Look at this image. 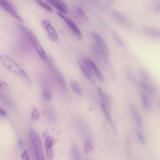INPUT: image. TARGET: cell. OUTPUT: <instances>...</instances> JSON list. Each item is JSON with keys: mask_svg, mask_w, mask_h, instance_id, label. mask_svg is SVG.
I'll list each match as a JSON object with an SVG mask.
<instances>
[{"mask_svg": "<svg viewBox=\"0 0 160 160\" xmlns=\"http://www.w3.org/2000/svg\"><path fill=\"white\" fill-rule=\"evenodd\" d=\"M31 116L32 119L35 120H38L40 118V114L37 109L34 108L31 112Z\"/></svg>", "mask_w": 160, "mask_h": 160, "instance_id": "27", "label": "cell"}, {"mask_svg": "<svg viewBox=\"0 0 160 160\" xmlns=\"http://www.w3.org/2000/svg\"><path fill=\"white\" fill-rule=\"evenodd\" d=\"M84 148L85 152L89 154L94 151V148L91 142L89 140H86L84 143Z\"/></svg>", "mask_w": 160, "mask_h": 160, "instance_id": "21", "label": "cell"}, {"mask_svg": "<svg viewBox=\"0 0 160 160\" xmlns=\"http://www.w3.org/2000/svg\"><path fill=\"white\" fill-rule=\"evenodd\" d=\"M22 159L23 160H28L29 159V156L27 150L25 151L22 154L21 156Z\"/></svg>", "mask_w": 160, "mask_h": 160, "instance_id": "32", "label": "cell"}, {"mask_svg": "<svg viewBox=\"0 0 160 160\" xmlns=\"http://www.w3.org/2000/svg\"><path fill=\"white\" fill-rule=\"evenodd\" d=\"M158 106L159 109L160 110V101L158 103Z\"/></svg>", "mask_w": 160, "mask_h": 160, "instance_id": "36", "label": "cell"}, {"mask_svg": "<svg viewBox=\"0 0 160 160\" xmlns=\"http://www.w3.org/2000/svg\"><path fill=\"white\" fill-rule=\"evenodd\" d=\"M97 91L100 97L103 102L108 107L110 105L109 100L108 96L104 91L100 87H98Z\"/></svg>", "mask_w": 160, "mask_h": 160, "instance_id": "16", "label": "cell"}, {"mask_svg": "<svg viewBox=\"0 0 160 160\" xmlns=\"http://www.w3.org/2000/svg\"><path fill=\"white\" fill-rule=\"evenodd\" d=\"M78 11L79 13L83 17L85 16V12L81 8L78 7Z\"/></svg>", "mask_w": 160, "mask_h": 160, "instance_id": "34", "label": "cell"}, {"mask_svg": "<svg viewBox=\"0 0 160 160\" xmlns=\"http://www.w3.org/2000/svg\"><path fill=\"white\" fill-rule=\"evenodd\" d=\"M91 49L93 54L99 60H102L103 56L97 46L92 45L91 46Z\"/></svg>", "mask_w": 160, "mask_h": 160, "instance_id": "20", "label": "cell"}, {"mask_svg": "<svg viewBox=\"0 0 160 160\" xmlns=\"http://www.w3.org/2000/svg\"><path fill=\"white\" fill-rule=\"evenodd\" d=\"M29 134L30 139L35 151L37 159L39 160H44L43 147L39 135L32 129H29Z\"/></svg>", "mask_w": 160, "mask_h": 160, "instance_id": "3", "label": "cell"}, {"mask_svg": "<svg viewBox=\"0 0 160 160\" xmlns=\"http://www.w3.org/2000/svg\"><path fill=\"white\" fill-rule=\"evenodd\" d=\"M77 63L80 69L84 76L92 83H93L92 73H91L83 64L82 63L78 60Z\"/></svg>", "mask_w": 160, "mask_h": 160, "instance_id": "14", "label": "cell"}, {"mask_svg": "<svg viewBox=\"0 0 160 160\" xmlns=\"http://www.w3.org/2000/svg\"><path fill=\"white\" fill-rule=\"evenodd\" d=\"M130 109L131 114L137 124L140 128L143 127V120L135 106L131 105L130 106Z\"/></svg>", "mask_w": 160, "mask_h": 160, "instance_id": "12", "label": "cell"}, {"mask_svg": "<svg viewBox=\"0 0 160 160\" xmlns=\"http://www.w3.org/2000/svg\"><path fill=\"white\" fill-rule=\"evenodd\" d=\"M18 144L21 147H23V143L22 141L21 140H19L18 142Z\"/></svg>", "mask_w": 160, "mask_h": 160, "instance_id": "35", "label": "cell"}, {"mask_svg": "<svg viewBox=\"0 0 160 160\" xmlns=\"http://www.w3.org/2000/svg\"><path fill=\"white\" fill-rule=\"evenodd\" d=\"M17 24L19 28L30 41L32 45H33L41 59L44 61H46L48 58L46 52L39 40L32 31L21 23H17Z\"/></svg>", "mask_w": 160, "mask_h": 160, "instance_id": "1", "label": "cell"}, {"mask_svg": "<svg viewBox=\"0 0 160 160\" xmlns=\"http://www.w3.org/2000/svg\"><path fill=\"white\" fill-rule=\"evenodd\" d=\"M54 153L53 149L52 148L46 150V158L48 160H51L53 158Z\"/></svg>", "mask_w": 160, "mask_h": 160, "instance_id": "28", "label": "cell"}, {"mask_svg": "<svg viewBox=\"0 0 160 160\" xmlns=\"http://www.w3.org/2000/svg\"><path fill=\"white\" fill-rule=\"evenodd\" d=\"M71 154L73 159L79 160L81 154L78 147L75 143H73L71 149Z\"/></svg>", "mask_w": 160, "mask_h": 160, "instance_id": "18", "label": "cell"}, {"mask_svg": "<svg viewBox=\"0 0 160 160\" xmlns=\"http://www.w3.org/2000/svg\"><path fill=\"white\" fill-rule=\"evenodd\" d=\"M139 95L144 109L147 110H149L150 108V104L147 96L142 93H140Z\"/></svg>", "mask_w": 160, "mask_h": 160, "instance_id": "17", "label": "cell"}, {"mask_svg": "<svg viewBox=\"0 0 160 160\" xmlns=\"http://www.w3.org/2000/svg\"><path fill=\"white\" fill-rule=\"evenodd\" d=\"M43 98L47 101H50L52 99V94L51 91L49 90H44L42 93Z\"/></svg>", "mask_w": 160, "mask_h": 160, "instance_id": "24", "label": "cell"}, {"mask_svg": "<svg viewBox=\"0 0 160 160\" xmlns=\"http://www.w3.org/2000/svg\"><path fill=\"white\" fill-rule=\"evenodd\" d=\"M47 1L60 13L66 14L68 12V9L67 6L62 0H47Z\"/></svg>", "mask_w": 160, "mask_h": 160, "instance_id": "9", "label": "cell"}, {"mask_svg": "<svg viewBox=\"0 0 160 160\" xmlns=\"http://www.w3.org/2000/svg\"><path fill=\"white\" fill-rule=\"evenodd\" d=\"M91 35L104 59L108 62L109 52L107 48L101 37L97 33L92 32Z\"/></svg>", "mask_w": 160, "mask_h": 160, "instance_id": "5", "label": "cell"}, {"mask_svg": "<svg viewBox=\"0 0 160 160\" xmlns=\"http://www.w3.org/2000/svg\"><path fill=\"white\" fill-rule=\"evenodd\" d=\"M139 74L141 77L146 81H149L150 79V76L148 72L143 68L139 70Z\"/></svg>", "mask_w": 160, "mask_h": 160, "instance_id": "22", "label": "cell"}, {"mask_svg": "<svg viewBox=\"0 0 160 160\" xmlns=\"http://www.w3.org/2000/svg\"><path fill=\"white\" fill-rule=\"evenodd\" d=\"M112 35L115 41L119 46L121 47H124V43L120 37L115 33H112Z\"/></svg>", "mask_w": 160, "mask_h": 160, "instance_id": "25", "label": "cell"}, {"mask_svg": "<svg viewBox=\"0 0 160 160\" xmlns=\"http://www.w3.org/2000/svg\"><path fill=\"white\" fill-rule=\"evenodd\" d=\"M70 86L73 91L78 96L82 95V92L78 83L75 81H72L70 82Z\"/></svg>", "mask_w": 160, "mask_h": 160, "instance_id": "19", "label": "cell"}, {"mask_svg": "<svg viewBox=\"0 0 160 160\" xmlns=\"http://www.w3.org/2000/svg\"><path fill=\"white\" fill-rule=\"evenodd\" d=\"M143 32L146 35L157 39H160V29L151 26H145L143 28Z\"/></svg>", "mask_w": 160, "mask_h": 160, "instance_id": "11", "label": "cell"}, {"mask_svg": "<svg viewBox=\"0 0 160 160\" xmlns=\"http://www.w3.org/2000/svg\"><path fill=\"white\" fill-rule=\"evenodd\" d=\"M46 61L51 69L54 77L59 85L64 90L67 91L68 87L64 78L54 65L51 60L48 58Z\"/></svg>", "mask_w": 160, "mask_h": 160, "instance_id": "4", "label": "cell"}, {"mask_svg": "<svg viewBox=\"0 0 160 160\" xmlns=\"http://www.w3.org/2000/svg\"><path fill=\"white\" fill-rule=\"evenodd\" d=\"M0 89L4 91H6L9 90V87L7 84L3 80H1L0 82Z\"/></svg>", "mask_w": 160, "mask_h": 160, "instance_id": "30", "label": "cell"}, {"mask_svg": "<svg viewBox=\"0 0 160 160\" xmlns=\"http://www.w3.org/2000/svg\"><path fill=\"white\" fill-rule=\"evenodd\" d=\"M101 108L102 112L106 119L110 125L114 132L116 133L117 130L113 122L111 116L109 107L105 104L103 103L101 105Z\"/></svg>", "mask_w": 160, "mask_h": 160, "instance_id": "10", "label": "cell"}, {"mask_svg": "<svg viewBox=\"0 0 160 160\" xmlns=\"http://www.w3.org/2000/svg\"><path fill=\"white\" fill-rule=\"evenodd\" d=\"M42 24L47 31L48 36L52 41H56L58 39L57 32L50 22L47 20H42Z\"/></svg>", "mask_w": 160, "mask_h": 160, "instance_id": "6", "label": "cell"}, {"mask_svg": "<svg viewBox=\"0 0 160 160\" xmlns=\"http://www.w3.org/2000/svg\"><path fill=\"white\" fill-rule=\"evenodd\" d=\"M1 60L3 65L8 71L24 79L29 78L26 72L17 62L8 56L2 55Z\"/></svg>", "mask_w": 160, "mask_h": 160, "instance_id": "2", "label": "cell"}, {"mask_svg": "<svg viewBox=\"0 0 160 160\" xmlns=\"http://www.w3.org/2000/svg\"><path fill=\"white\" fill-rule=\"evenodd\" d=\"M0 115L2 117H5L7 115V112L4 109L0 108Z\"/></svg>", "mask_w": 160, "mask_h": 160, "instance_id": "33", "label": "cell"}, {"mask_svg": "<svg viewBox=\"0 0 160 160\" xmlns=\"http://www.w3.org/2000/svg\"><path fill=\"white\" fill-rule=\"evenodd\" d=\"M58 15L65 21L71 29L78 36L81 37L82 33L81 30L70 19L65 17L62 13L59 12H57Z\"/></svg>", "mask_w": 160, "mask_h": 160, "instance_id": "8", "label": "cell"}, {"mask_svg": "<svg viewBox=\"0 0 160 160\" xmlns=\"http://www.w3.org/2000/svg\"><path fill=\"white\" fill-rule=\"evenodd\" d=\"M0 3L2 7L11 14L20 23H23L24 20L13 8L7 0H0Z\"/></svg>", "mask_w": 160, "mask_h": 160, "instance_id": "7", "label": "cell"}, {"mask_svg": "<svg viewBox=\"0 0 160 160\" xmlns=\"http://www.w3.org/2000/svg\"><path fill=\"white\" fill-rule=\"evenodd\" d=\"M55 142L54 138L52 137H48L45 139V146L46 149H48L52 147Z\"/></svg>", "mask_w": 160, "mask_h": 160, "instance_id": "23", "label": "cell"}, {"mask_svg": "<svg viewBox=\"0 0 160 160\" xmlns=\"http://www.w3.org/2000/svg\"><path fill=\"white\" fill-rule=\"evenodd\" d=\"M136 133L139 142L142 144H145L146 143V140L144 137L142 133L139 131L138 130H137Z\"/></svg>", "mask_w": 160, "mask_h": 160, "instance_id": "29", "label": "cell"}, {"mask_svg": "<svg viewBox=\"0 0 160 160\" xmlns=\"http://www.w3.org/2000/svg\"><path fill=\"white\" fill-rule=\"evenodd\" d=\"M128 77L130 81L131 82L134 83H137V79L135 76L131 72L129 73H128Z\"/></svg>", "mask_w": 160, "mask_h": 160, "instance_id": "31", "label": "cell"}, {"mask_svg": "<svg viewBox=\"0 0 160 160\" xmlns=\"http://www.w3.org/2000/svg\"><path fill=\"white\" fill-rule=\"evenodd\" d=\"M90 62L92 72L95 74L100 82H103L104 81V77L102 74L94 63L90 59Z\"/></svg>", "mask_w": 160, "mask_h": 160, "instance_id": "13", "label": "cell"}, {"mask_svg": "<svg viewBox=\"0 0 160 160\" xmlns=\"http://www.w3.org/2000/svg\"><path fill=\"white\" fill-rule=\"evenodd\" d=\"M34 1L40 6L49 12H51V8L48 6L44 3L42 0H34Z\"/></svg>", "mask_w": 160, "mask_h": 160, "instance_id": "26", "label": "cell"}, {"mask_svg": "<svg viewBox=\"0 0 160 160\" xmlns=\"http://www.w3.org/2000/svg\"><path fill=\"white\" fill-rule=\"evenodd\" d=\"M139 86L149 94L153 95L155 93V89L152 86L145 81H141L139 82Z\"/></svg>", "mask_w": 160, "mask_h": 160, "instance_id": "15", "label": "cell"}]
</instances>
